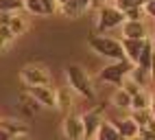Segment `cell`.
Returning a JSON list of instances; mask_svg holds the SVG:
<instances>
[{
  "label": "cell",
  "instance_id": "obj_1",
  "mask_svg": "<svg viewBox=\"0 0 155 140\" xmlns=\"http://www.w3.org/2000/svg\"><path fill=\"white\" fill-rule=\"evenodd\" d=\"M66 81H68V88L72 92H77L79 96L87 98V101H92L96 96V90H94V83H92L90 75L79 64H70L66 68Z\"/></svg>",
  "mask_w": 155,
  "mask_h": 140
},
{
  "label": "cell",
  "instance_id": "obj_2",
  "mask_svg": "<svg viewBox=\"0 0 155 140\" xmlns=\"http://www.w3.org/2000/svg\"><path fill=\"white\" fill-rule=\"evenodd\" d=\"M87 46L101 57H107L111 62H122L125 59V53H122V46H120V39H114L107 35H92L87 39Z\"/></svg>",
  "mask_w": 155,
  "mask_h": 140
},
{
  "label": "cell",
  "instance_id": "obj_3",
  "mask_svg": "<svg viewBox=\"0 0 155 140\" xmlns=\"http://www.w3.org/2000/svg\"><path fill=\"white\" fill-rule=\"evenodd\" d=\"M20 79L26 88L33 85H50L53 83V75L48 72V68L39 66V64H26L22 70H20Z\"/></svg>",
  "mask_w": 155,
  "mask_h": 140
},
{
  "label": "cell",
  "instance_id": "obj_4",
  "mask_svg": "<svg viewBox=\"0 0 155 140\" xmlns=\"http://www.w3.org/2000/svg\"><path fill=\"white\" fill-rule=\"evenodd\" d=\"M125 22V15L114 5H105L103 9H98V18H96V31L98 35H105V31H111V28H118Z\"/></svg>",
  "mask_w": 155,
  "mask_h": 140
},
{
  "label": "cell",
  "instance_id": "obj_5",
  "mask_svg": "<svg viewBox=\"0 0 155 140\" xmlns=\"http://www.w3.org/2000/svg\"><path fill=\"white\" fill-rule=\"evenodd\" d=\"M131 66L133 64H129L127 59H122V62H111L109 66H105L98 72V79H101V81H105V83H111V85H120L129 77Z\"/></svg>",
  "mask_w": 155,
  "mask_h": 140
},
{
  "label": "cell",
  "instance_id": "obj_6",
  "mask_svg": "<svg viewBox=\"0 0 155 140\" xmlns=\"http://www.w3.org/2000/svg\"><path fill=\"white\" fill-rule=\"evenodd\" d=\"M61 132H64L66 140H83V125H81V116L68 112L61 123Z\"/></svg>",
  "mask_w": 155,
  "mask_h": 140
},
{
  "label": "cell",
  "instance_id": "obj_7",
  "mask_svg": "<svg viewBox=\"0 0 155 140\" xmlns=\"http://www.w3.org/2000/svg\"><path fill=\"white\" fill-rule=\"evenodd\" d=\"M26 92L33 96L39 107H55V88L53 85H33L26 88Z\"/></svg>",
  "mask_w": 155,
  "mask_h": 140
},
{
  "label": "cell",
  "instance_id": "obj_8",
  "mask_svg": "<svg viewBox=\"0 0 155 140\" xmlns=\"http://www.w3.org/2000/svg\"><path fill=\"white\" fill-rule=\"evenodd\" d=\"M103 121V107H94L90 112L81 114V125H83V138H94L96 129Z\"/></svg>",
  "mask_w": 155,
  "mask_h": 140
},
{
  "label": "cell",
  "instance_id": "obj_9",
  "mask_svg": "<svg viewBox=\"0 0 155 140\" xmlns=\"http://www.w3.org/2000/svg\"><path fill=\"white\" fill-rule=\"evenodd\" d=\"M122 37L125 39H147V37H151L149 35V26H147V22L144 20H138V22H122Z\"/></svg>",
  "mask_w": 155,
  "mask_h": 140
},
{
  "label": "cell",
  "instance_id": "obj_10",
  "mask_svg": "<svg viewBox=\"0 0 155 140\" xmlns=\"http://www.w3.org/2000/svg\"><path fill=\"white\" fill-rule=\"evenodd\" d=\"M111 125L116 127V132L122 140H131L138 136V125L131 121V118H111Z\"/></svg>",
  "mask_w": 155,
  "mask_h": 140
},
{
  "label": "cell",
  "instance_id": "obj_11",
  "mask_svg": "<svg viewBox=\"0 0 155 140\" xmlns=\"http://www.w3.org/2000/svg\"><path fill=\"white\" fill-rule=\"evenodd\" d=\"M133 66L142 68L144 72H151V68H153V39L151 37L144 39V46H142V51H140V55H138Z\"/></svg>",
  "mask_w": 155,
  "mask_h": 140
},
{
  "label": "cell",
  "instance_id": "obj_12",
  "mask_svg": "<svg viewBox=\"0 0 155 140\" xmlns=\"http://www.w3.org/2000/svg\"><path fill=\"white\" fill-rule=\"evenodd\" d=\"M120 46H122V53H125V59L129 64H136V59L144 46V39H120Z\"/></svg>",
  "mask_w": 155,
  "mask_h": 140
},
{
  "label": "cell",
  "instance_id": "obj_13",
  "mask_svg": "<svg viewBox=\"0 0 155 140\" xmlns=\"http://www.w3.org/2000/svg\"><path fill=\"white\" fill-rule=\"evenodd\" d=\"M55 107L61 109V112H70V107H72V90L68 85H59L55 88Z\"/></svg>",
  "mask_w": 155,
  "mask_h": 140
},
{
  "label": "cell",
  "instance_id": "obj_14",
  "mask_svg": "<svg viewBox=\"0 0 155 140\" xmlns=\"http://www.w3.org/2000/svg\"><path fill=\"white\" fill-rule=\"evenodd\" d=\"M0 129H5L9 136H28V127L13 118H0Z\"/></svg>",
  "mask_w": 155,
  "mask_h": 140
},
{
  "label": "cell",
  "instance_id": "obj_15",
  "mask_svg": "<svg viewBox=\"0 0 155 140\" xmlns=\"http://www.w3.org/2000/svg\"><path fill=\"white\" fill-rule=\"evenodd\" d=\"M94 140H122L116 132V127L111 125V121H105L103 118L98 129H96V134H94Z\"/></svg>",
  "mask_w": 155,
  "mask_h": 140
},
{
  "label": "cell",
  "instance_id": "obj_16",
  "mask_svg": "<svg viewBox=\"0 0 155 140\" xmlns=\"http://www.w3.org/2000/svg\"><path fill=\"white\" fill-rule=\"evenodd\" d=\"M129 118L138 125V129L140 127H153V107L151 109H133Z\"/></svg>",
  "mask_w": 155,
  "mask_h": 140
},
{
  "label": "cell",
  "instance_id": "obj_17",
  "mask_svg": "<svg viewBox=\"0 0 155 140\" xmlns=\"http://www.w3.org/2000/svg\"><path fill=\"white\" fill-rule=\"evenodd\" d=\"M7 28L11 31L13 37H18V35L26 33V28H28V20H26L24 15H20V13H13L11 20H9V24H7Z\"/></svg>",
  "mask_w": 155,
  "mask_h": 140
},
{
  "label": "cell",
  "instance_id": "obj_18",
  "mask_svg": "<svg viewBox=\"0 0 155 140\" xmlns=\"http://www.w3.org/2000/svg\"><path fill=\"white\" fill-rule=\"evenodd\" d=\"M153 107V103H151V94L149 92H144V90H142V92L140 94H136V96H131V112H133V109H151Z\"/></svg>",
  "mask_w": 155,
  "mask_h": 140
},
{
  "label": "cell",
  "instance_id": "obj_19",
  "mask_svg": "<svg viewBox=\"0 0 155 140\" xmlns=\"http://www.w3.org/2000/svg\"><path fill=\"white\" fill-rule=\"evenodd\" d=\"M149 75H151V72H144L142 68H138V66H131V70H129V77H127V79H131L133 83H138V85L144 90V85H147V81H149Z\"/></svg>",
  "mask_w": 155,
  "mask_h": 140
},
{
  "label": "cell",
  "instance_id": "obj_20",
  "mask_svg": "<svg viewBox=\"0 0 155 140\" xmlns=\"http://www.w3.org/2000/svg\"><path fill=\"white\" fill-rule=\"evenodd\" d=\"M111 103L116 105V107H120V109H129V107H131V96L125 94V92L118 88L116 92H114V96H111Z\"/></svg>",
  "mask_w": 155,
  "mask_h": 140
},
{
  "label": "cell",
  "instance_id": "obj_21",
  "mask_svg": "<svg viewBox=\"0 0 155 140\" xmlns=\"http://www.w3.org/2000/svg\"><path fill=\"white\" fill-rule=\"evenodd\" d=\"M22 7V0H0V13H18Z\"/></svg>",
  "mask_w": 155,
  "mask_h": 140
},
{
  "label": "cell",
  "instance_id": "obj_22",
  "mask_svg": "<svg viewBox=\"0 0 155 140\" xmlns=\"http://www.w3.org/2000/svg\"><path fill=\"white\" fill-rule=\"evenodd\" d=\"M20 101H22V107H24V112L31 116V114H35L37 112V109H39V105L33 101V96H31L28 92H22V94H20Z\"/></svg>",
  "mask_w": 155,
  "mask_h": 140
},
{
  "label": "cell",
  "instance_id": "obj_23",
  "mask_svg": "<svg viewBox=\"0 0 155 140\" xmlns=\"http://www.w3.org/2000/svg\"><path fill=\"white\" fill-rule=\"evenodd\" d=\"M59 11L64 13L66 18H79L81 13H83V11H81V9L77 7V2H74V0H70V2L61 5V7H59Z\"/></svg>",
  "mask_w": 155,
  "mask_h": 140
},
{
  "label": "cell",
  "instance_id": "obj_24",
  "mask_svg": "<svg viewBox=\"0 0 155 140\" xmlns=\"http://www.w3.org/2000/svg\"><path fill=\"white\" fill-rule=\"evenodd\" d=\"M120 90H122L125 94H129V96H136V94H140V92H142V88H140L138 83H133L131 79H125V81L120 83Z\"/></svg>",
  "mask_w": 155,
  "mask_h": 140
},
{
  "label": "cell",
  "instance_id": "obj_25",
  "mask_svg": "<svg viewBox=\"0 0 155 140\" xmlns=\"http://www.w3.org/2000/svg\"><path fill=\"white\" fill-rule=\"evenodd\" d=\"M22 7L33 15H44V9L39 5V0H22Z\"/></svg>",
  "mask_w": 155,
  "mask_h": 140
},
{
  "label": "cell",
  "instance_id": "obj_26",
  "mask_svg": "<svg viewBox=\"0 0 155 140\" xmlns=\"http://www.w3.org/2000/svg\"><path fill=\"white\" fill-rule=\"evenodd\" d=\"M125 20L127 22H138V20H144V13H142V7H131V9H127L125 13Z\"/></svg>",
  "mask_w": 155,
  "mask_h": 140
},
{
  "label": "cell",
  "instance_id": "obj_27",
  "mask_svg": "<svg viewBox=\"0 0 155 140\" xmlns=\"http://www.w3.org/2000/svg\"><path fill=\"white\" fill-rule=\"evenodd\" d=\"M39 5H42V9H44V15H50V13L57 11V2L55 0H39Z\"/></svg>",
  "mask_w": 155,
  "mask_h": 140
},
{
  "label": "cell",
  "instance_id": "obj_28",
  "mask_svg": "<svg viewBox=\"0 0 155 140\" xmlns=\"http://www.w3.org/2000/svg\"><path fill=\"white\" fill-rule=\"evenodd\" d=\"M138 138H140V140H155L153 127H140V129H138Z\"/></svg>",
  "mask_w": 155,
  "mask_h": 140
},
{
  "label": "cell",
  "instance_id": "obj_29",
  "mask_svg": "<svg viewBox=\"0 0 155 140\" xmlns=\"http://www.w3.org/2000/svg\"><path fill=\"white\" fill-rule=\"evenodd\" d=\"M153 11H155V0H153V2L142 5V13H144V18H153Z\"/></svg>",
  "mask_w": 155,
  "mask_h": 140
},
{
  "label": "cell",
  "instance_id": "obj_30",
  "mask_svg": "<svg viewBox=\"0 0 155 140\" xmlns=\"http://www.w3.org/2000/svg\"><path fill=\"white\" fill-rule=\"evenodd\" d=\"M105 7V0H90V7L87 9H94V11H98V9Z\"/></svg>",
  "mask_w": 155,
  "mask_h": 140
},
{
  "label": "cell",
  "instance_id": "obj_31",
  "mask_svg": "<svg viewBox=\"0 0 155 140\" xmlns=\"http://www.w3.org/2000/svg\"><path fill=\"white\" fill-rule=\"evenodd\" d=\"M13 13H0V26H7L9 24V20H11Z\"/></svg>",
  "mask_w": 155,
  "mask_h": 140
},
{
  "label": "cell",
  "instance_id": "obj_32",
  "mask_svg": "<svg viewBox=\"0 0 155 140\" xmlns=\"http://www.w3.org/2000/svg\"><path fill=\"white\" fill-rule=\"evenodd\" d=\"M77 7L81 9V11H87V7H90V0H74Z\"/></svg>",
  "mask_w": 155,
  "mask_h": 140
},
{
  "label": "cell",
  "instance_id": "obj_33",
  "mask_svg": "<svg viewBox=\"0 0 155 140\" xmlns=\"http://www.w3.org/2000/svg\"><path fill=\"white\" fill-rule=\"evenodd\" d=\"M9 44H11V42H9V39L0 37V53H2V51H7V48H9Z\"/></svg>",
  "mask_w": 155,
  "mask_h": 140
},
{
  "label": "cell",
  "instance_id": "obj_34",
  "mask_svg": "<svg viewBox=\"0 0 155 140\" xmlns=\"http://www.w3.org/2000/svg\"><path fill=\"white\" fill-rule=\"evenodd\" d=\"M9 138H11V136H9L5 129H0V140H9Z\"/></svg>",
  "mask_w": 155,
  "mask_h": 140
},
{
  "label": "cell",
  "instance_id": "obj_35",
  "mask_svg": "<svg viewBox=\"0 0 155 140\" xmlns=\"http://www.w3.org/2000/svg\"><path fill=\"white\" fill-rule=\"evenodd\" d=\"M9 140H28V136H11Z\"/></svg>",
  "mask_w": 155,
  "mask_h": 140
},
{
  "label": "cell",
  "instance_id": "obj_36",
  "mask_svg": "<svg viewBox=\"0 0 155 140\" xmlns=\"http://www.w3.org/2000/svg\"><path fill=\"white\" fill-rule=\"evenodd\" d=\"M55 2H57V9H59L61 5H66V2H70V0H55Z\"/></svg>",
  "mask_w": 155,
  "mask_h": 140
},
{
  "label": "cell",
  "instance_id": "obj_37",
  "mask_svg": "<svg viewBox=\"0 0 155 140\" xmlns=\"http://www.w3.org/2000/svg\"><path fill=\"white\" fill-rule=\"evenodd\" d=\"M147 2H153V0H142V5H147Z\"/></svg>",
  "mask_w": 155,
  "mask_h": 140
},
{
  "label": "cell",
  "instance_id": "obj_38",
  "mask_svg": "<svg viewBox=\"0 0 155 140\" xmlns=\"http://www.w3.org/2000/svg\"><path fill=\"white\" fill-rule=\"evenodd\" d=\"M107 2H114V0H105V5H107Z\"/></svg>",
  "mask_w": 155,
  "mask_h": 140
},
{
  "label": "cell",
  "instance_id": "obj_39",
  "mask_svg": "<svg viewBox=\"0 0 155 140\" xmlns=\"http://www.w3.org/2000/svg\"><path fill=\"white\" fill-rule=\"evenodd\" d=\"M83 140H94V138H83Z\"/></svg>",
  "mask_w": 155,
  "mask_h": 140
},
{
  "label": "cell",
  "instance_id": "obj_40",
  "mask_svg": "<svg viewBox=\"0 0 155 140\" xmlns=\"http://www.w3.org/2000/svg\"><path fill=\"white\" fill-rule=\"evenodd\" d=\"M131 140H140V138H138V136H136V138H131Z\"/></svg>",
  "mask_w": 155,
  "mask_h": 140
}]
</instances>
